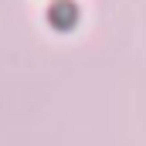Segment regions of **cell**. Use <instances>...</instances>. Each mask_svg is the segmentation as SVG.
<instances>
[{"label":"cell","instance_id":"obj_1","mask_svg":"<svg viewBox=\"0 0 146 146\" xmlns=\"http://www.w3.org/2000/svg\"><path fill=\"white\" fill-rule=\"evenodd\" d=\"M51 24H54V27H61V31L75 24V7L68 3V0H58V3L51 7Z\"/></svg>","mask_w":146,"mask_h":146}]
</instances>
